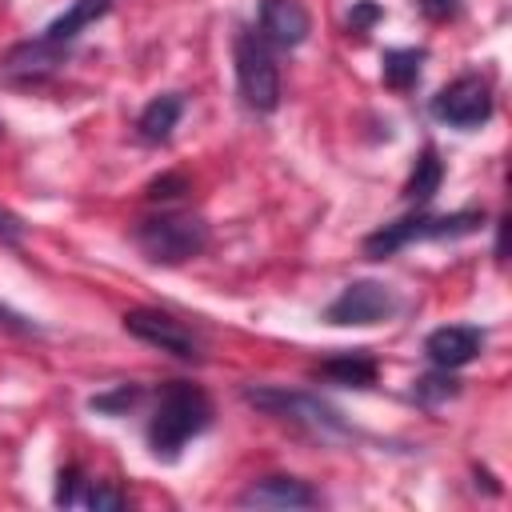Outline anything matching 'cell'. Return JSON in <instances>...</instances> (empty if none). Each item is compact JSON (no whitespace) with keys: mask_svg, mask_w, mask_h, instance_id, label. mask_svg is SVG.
Masks as SVG:
<instances>
[{"mask_svg":"<svg viewBox=\"0 0 512 512\" xmlns=\"http://www.w3.org/2000/svg\"><path fill=\"white\" fill-rule=\"evenodd\" d=\"M380 16H384V8H380V4H372V0H356V4H352V12H348V28L364 36Z\"/></svg>","mask_w":512,"mask_h":512,"instance_id":"obj_23","label":"cell"},{"mask_svg":"<svg viewBox=\"0 0 512 512\" xmlns=\"http://www.w3.org/2000/svg\"><path fill=\"white\" fill-rule=\"evenodd\" d=\"M124 332L144 340L148 348H160L184 364H204L208 360V348H204V336L196 328H188L184 320H176L172 312H160V308H128L120 316Z\"/></svg>","mask_w":512,"mask_h":512,"instance_id":"obj_6","label":"cell"},{"mask_svg":"<svg viewBox=\"0 0 512 512\" xmlns=\"http://www.w3.org/2000/svg\"><path fill=\"white\" fill-rule=\"evenodd\" d=\"M132 244L144 252V260L176 268L208 248V224L192 212H156L132 224Z\"/></svg>","mask_w":512,"mask_h":512,"instance_id":"obj_3","label":"cell"},{"mask_svg":"<svg viewBox=\"0 0 512 512\" xmlns=\"http://www.w3.org/2000/svg\"><path fill=\"white\" fill-rule=\"evenodd\" d=\"M312 372H316L320 380H328V384H340V388H372V384H376V376H380L376 360H372L364 348L336 352V356L320 360Z\"/></svg>","mask_w":512,"mask_h":512,"instance_id":"obj_14","label":"cell"},{"mask_svg":"<svg viewBox=\"0 0 512 512\" xmlns=\"http://www.w3.org/2000/svg\"><path fill=\"white\" fill-rule=\"evenodd\" d=\"M140 400H144V388H140V384H120V388H112V392L92 396L88 408H92V412H108V416H124V412L136 408Z\"/></svg>","mask_w":512,"mask_h":512,"instance_id":"obj_19","label":"cell"},{"mask_svg":"<svg viewBox=\"0 0 512 512\" xmlns=\"http://www.w3.org/2000/svg\"><path fill=\"white\" fill-rule=\"evenodd\" d=\"M440 184H444V160H440V152L432 144H424L420 156H416V164H412V172H408V180H404V192L400 196L408 204L424 208L440 192Z\"/></svg>","mask_w":512,"mask_h":512,"instance_id":"obj_16","label":"cell"},{"mask_svg":"<svg viewBox=\"0 0 512 512\" xmlns=\"http://www.w3.org/2000/svg\"><path fill=\"white\" fill-rule=\"evenodd\" d=\"M60 60H64V52L48 48V44L36 36V40H20V44H12V48L4 52V60H0V72H4V80L36 84V80H44L48 72H56Z\"/></svg>","mask_w":512,"mask_h":512,"instance_id":"obj_12","label":"cell"},{"mask_svg":"<svg viewBox=\"0 0 512 512\" xmlns=\"http://www.w3.org/2000/svg\"><path fill=\"white\" fill-rule=\"evenodd\" d=\"M56 480H60V484H56V504H64V508H68V504H80V484H84V480H80V468L68 464V468H60Z\"/></svg>","mask_w":512,"mask_h":512,"instance_id":"obj_22","label":"cell"},{"mask_svg":"<svg viewBox=\"0 0 512 512\" xmlns=\"http://www.w3.org/2000/svg\"><path fill=\"white\" fill-rule=\"evenodd\" d=\"M80 504L92 508V512H120V508H128V492L116 488V484H108V480H92L80 492Z\"/></svg>","mask_w":512,"mask_h":512,"instance_id":"obj_20","label":"cell"},{"mask_svg":"<svg viewBox=\"0 0 512 512\" xmlns=\"http://www.w3.org/2000/svg\"><path fill=\"white\" fill-rule=\"evenodd\" d=\"M396 308H400V300H396V292L388 284H380V280H352L324 308V320L340 324V328H348V324L364 328V324H380V320L396 316Z\"/></svg>","mask_w":512,"mask_h":512,"instance_id":"obj_8","label":"cell"},{"mask_svg":"<svg viewBox=\"0 0 512 512\" xmlns=\"http://www.w3.org/2000/svg\"><path fill=\"white\" fill-rule=\"evenodd\" d=\"M480 352H484V332L476 324H440L424 336V356L448 372L472 364Z\"/></svg>","mask_w":512,"mask_h":512,"instance_id":"obj_9","label":"cell"},{"mask_svg":"<svg viewBox=\"0 0 512 512\" xmlns=\"http://www.w3.org/2000/svg\"><path fill=\"white\" fill-rule=\"evenodd\" d=\"M428 112H432L440 124H448V128H480V124L492 120L496 96H492V84H488L484 76L464 72V76L448 80V84L432 96Z\"/></svg>","mask_w":512,"mask_h":512,"instance_id":"obj_7","label":"cell"},{"mask_svg":"<svg viewBox=\"0 0 512 512\" xmlns=\"http://www.w3.org/2000/svg\"><path fill=\"white\" fill-rule=\"evenodd\" d=\"M460 4H464V0H416V8L424 12V20H432V24L452 20V16L460 12Z\"/></svg>","mask_w":512,"mask_h":512,"instance_id":"obj_24","label":"cell"},{"mask_svg":"<svg viewBox=\"0 0 512 512\" xmlns=\"http://www.w3.org/2000/svg\"><path fill=\"white\" fill-rule=\"evenodd\" d=\"M208 424H212L208 392L200 384H192V380H168L156 392V404H152L144 436H148V448H152L156 460H176L188 440L208 432Z\"/></svg>","mask_w":512,"mask_h":512,"instance_id":"obj_1","label":"cell"},{"mask_svg":"<svg viewBox=\"0 0 512 512\" xmlns=\"http://www.w3.org/2000/svg\"><path fill=\"white\" fill-rule=\"evenodd\" d=\"M240 400L272 420H284V424H296V428H308L316 436H344L348 424L340 420V412L332 404H324L320 396L312 392H296V388H276V384H244L240 388Z\"/></svg>","mask_w":512,"mask_h":512,"instance_id":"obj_4","label":"cell"},{"mask_svg":"<svg viewBox=\"0 0 512 512\" xmlns=\"http://www.w3.org/2000/svg\"><path fill=\"white\" fill-rule=\"evenodd\" d=\"M456 392H460V380H456L448 368H436V372H428V376L416 380L412 400H420V404H440V400H448V396H456Z\"/></svg>","mask_w":512,"mask_h":512,"instance_id":"obj_18","label":"cell"},{"mask_svg":"<svg viewBox=\"0 0 512 512\" xmlns=\"http://www.w3.org/2000/svg\"><path fill=\"white\" fill-rule=\"evenodd\" d=\"M20 240H24V220L0 208V244H20Z\"/></svg>","mask_w":512,"mask_h":512,"instance_id":"obj_25","label":"cell"},{"mask_svg":"<svg viewBox=\"0 0 512 512\" xmlns=\"http://www.w3.org/2000/svg\"><path fill=\"white\" fill-rule=\"evenodd\" d=\"M0 324H4V328H12V332H20V336H28V332H40L36 324H28L24 316H12L8 308H0Z\"/></svg>","mask_w":512,"mask_h":512,"instance_id":"obj_26","label":"cell"},{"mask_svg":"<svg viewBox=\"0 0 512 512\" xmlns=\"http://www.w3.org/2000/svg\"><path fill=\"white\" fill-rule=\"evenodd\" d=\"M232 60H236V88L244 96V104L260 116L280 108V68L272 48L256 36V32H240L232 44Z\"/></svg>","mask_w":512,"mask_h":512,"instance_id":"obj_5","label":"cell"},{"mask_svg":"<svg viewBox=\"0 0 512 512\" xmlns=\"http://www.w3.org/2000/svg\"><path fill=\"white\" fill-rule=\"evenodd\" d=\"M104 12H108V0H72V8L60 12V16L40 32V40H44L48 48H56V52H68V44H72L92 20H100Z\"/></svg>","mask_w":512,"mask_h":512,"instance_id":"obj_15","label":"cell"},{"mask_svg":"<svg viewBox=\"0 0 512 512\" xmlns=\"http://www.w3.org/2000/svg\"><path fill=\"white\" fill-rule=\"evenodd\" d=\"M484 212L476 208H464V212H412V216H400L376 232H368L360 240L364 256L368 260H388L396 256L400 248L416 244V240H456V236H472L484 228Z\"/></svg>","mask_w":512,"mask_h":512,"instance_id":"obj_2","label":"cell"},{"mask_svg":"<svg viewBox=\"0 0 512 512\" xmlns=\"http://www.w3.org/2000/svg\"><path fill=\"white\" fill-rule=\"evenodd\" d=\"M424 48H388L380 56V80L392 88V92H408L416 80H420V68H424Z\"/></svg>","mask_w":512,"mask_h":512,"instance_id":"obj_17","label":"cell"},{"mask_svg":"<svg viewBox=\"0 0 512 512\" xmlns=\"http://www.w3.org/2000/svg\"><path fill=\"white\" fill-rule=\"evenodd\" d=\"M312 32L304 0H260V40L272 48H300Z\"/></svg>","mask_w":512,"mask_h":512,"instance_id":"obj_10","label":"cell"},{"mask_svg":"<svg viewBox=\"0 0 512 512\" xmlns=\"http://www.w3.org/2000/svg\"><path fill=\"white\" fill-rule=\"evenodd\" d=\"M240 508H316L320 492L300 476H260L240 496Z\"/></svg>","mask_w":512,"mask_h":512,"instance_id":"obj_11","label":"cell"},{"mask_svg":"<svg viewBox=\"0 0 512 512\" xmlns=\"http://www.w3.org/2000/svg\"><path fill=\"white\" fill-rule=\"evenodd\" d=\"M192 184H188V176H180V172H164V176H156L148 188H144V196L148 200H176V196H184Z\"/></svg>","mask_w":512,"mask_h":512,"instance_id":"obj_21","label":"cell"},{"mask_svg":"<svg viewBox=\"0 0 512 512\" xmlns=\"http://www.w3.org/2000/svg\"><path fill=\"white\" fill-rule=\"evenodd\" d=\"M180 116H184V96H180V92H160V96H152V100L140 108V116H136V136H140L144 144H168L172 132H176V124H180Z\"/></svg>","mask_w":512,"mask_h":512,"instance_id":"obj_13","label":"cell"}]
</instances>
